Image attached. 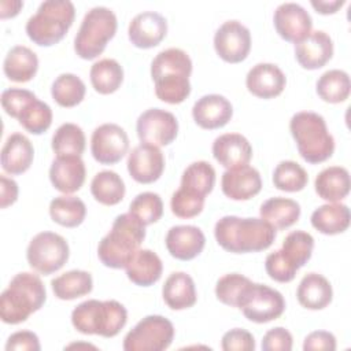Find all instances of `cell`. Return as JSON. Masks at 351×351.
Segmentation results:
<instances>
[{"mask_svg": "<svg viewBox=\"0 0 351 351\" xmlns=\"http://www.w3.org/2000/svg\"><path fill=\"white\" fill-rule=\"evenodd\" d=\"M165 243L173 258L191 261L203 251L206 245V236L197 226L177 225L169 229Z\"/></svg>", "mask_w": 351, "mask_h": 351, "instance_id": "19", "label": "cell"}, {"mask_svg": "<svg viewBox=\"0 0 351 351\" xmlns=\"http://www.w3.org/2000/svg\"><path fill=\"white\" fill-rule=\"evenodd\" d=\"M18 184L7 176H0V207L5 208L14 204L18 199Z\"/></svg>", "mask_w": 351, "mask_h": 351, "instance_id": "54", "label": "cell"}, {"mask_svg": "<svg viewBox=\"0 0 351 351\" xmlns=\"http://www.w3.org/2000/svg\"><path fill=\"white\" fill-rule=\"evenodd\" d=\"M221 347L223 351H254L255 339L248 330L234 328L222 336Z\"/></svg>", "mask_w": 351, "mask_h": 351, "instance_id": "50", "label": "cell"}, {"mask_svg": "<svg viewBox=\"0 0 351 351\" xmlns=\"http://www.w3.org/2000/svg\"><path fill=\"white\" fill-rule=\"evenodd\" d=\"M89 77L96 92L110 95L121 86L123 81V69L115 59L106 58L92 64Z\"/></svg>", "mask_w": 351, "mask_h": 351, "instance_id": "35", "label": "cell"}, {"mask_svg": "<svg viewBox=\"0 0 351 351\" xmlns=\"http://www.w3.org/2000/svg\"><path fill=\"white\" fill-rule=\"evenodd\" d=\"M204 199L206 197L203 196L178 188L171 196L170 207L173 214L178 218H193L202 213L204 207Z\"/></svg>", "mask_w": 351, "mask_h": 351, "instance_id": "47", "label": "cell"}, {"mask_svg": "<svg viewBox=\"0 0 351 351\" xmlns=\"http://www.w3.org/2000/svg\"><path fill=\"white\" fill-rule=\"evenodd\" d=\"M291 134L300 156L308 163H321L335 152V138L322 115L313 111L296 112L289 121Z\"/></svg>", "mask_w": 351, "mask_h": 351, "instance_id": "4", "label": "cell"}, {"mask_svg": "<svg viewBox=\"0 0 351 351\" xmlns=\"http://www.w3.org/2000/svg\"><path fill=\"white\" fill-rule=\"evenodd\" d=\"M261 218L271 223L276 229H287L295 225L300 217V204L288 197H270L262 203Z\"/></svg>", "mask_w": 351, "mask_h": 351, "instance_id": "32", "label": "cell"}, {"mask_svg": "<svg viewBox=\"0 0 351 351\" xmlns=\"http://www.w3.org/2000/svg\"><path fill=\"white\" fill-rule=\"evenodd\" d=\"M49 215L53 222L64 228H75L84 222L86 206L77 196H58L49 203Z\"/></svg>", "mask_w": 351, "mask_h": 351, "instance_id": "34", "label": "cell"}, {"mask_svg": "<svg viewBox=\"0 0 351 351\" xmlns=\"http://www.w3.org/2000/svg\"><path fill=\"white\" fill-rule=\"evenodd\" d=\"M174 339L173 324L162 315H147L123 339L125 351H162Z\"/></svg>", "mask_w": 351, "mask_h": 351, "instance_id": "9", "label": "cell"}, {"mask_svg": "<svg viewBox=\"0 0 351 351\" xmlns=\"http://www.w3.org/2000/svg\"><path fill=\"white\" fill-rule=\"evenodd\" d=\"M3 69L8 80L15 82H27L38 70V58L30 48L25 45H15L7 52Z\"/></svg>", "mask_w": 351, "mask_h": 351, "instance_id": "29", "label": "cell"}, {"mask_svg": "<svg viewBox=\"0 0 351 351\" xmlns=\"http://www.w3.org/2000/svg\"><path fill=\"white\" fill-rule=\"evenodd\" d=\"M163 170L165 156L159 147L141 143L128 156V171L140 184L155 182L160 178Z\"/></svg>", "mask_w": 351, "mask_h": 351, "instance_id": "15", "label": "cell"}, {"mask_svg": "<svg viewBox=\"0 0 351 351\" xmlns=\"http://www.w3.org/2000/svg\"><path fill=\"white\" fill-rule=\"evenodd\" d=\"M85 144L82 129L75 123L66 122L55 130L51 147L56 156H81L85 151Z\"/></svg>", "mask_w": 351, "mask_h": 351, "instance_id": "39", "label": "cell"}, {"mask_svg": "<svg viewBox=\"0 0 351 351\" xmlns=\"http://www.w3.org/2000/svg\"><path fill=\"white\" fill-rule=\"evenodd\" d=\"M233 115V107L230 101L218 93H210L202 96L192 108V117L195 122L208 130L223 128Z\"/></svg>", "mask_w": 351, "mask_h": 351, "instance_id": "21", "label": "cell"}, {"mask_svg": "<svg viewBox=\"0 0 351 351\" xmlns=\"http://www.w3.org/2000/svg\"><path fill=\"white\" fill-rule=\"evenodd\" d=\"M214 236L217 243L228 252H259L273 244L276 228L263 218L225 215L217 221Z\"/></svg>", "mask_w": 351, "mask_h": 351, "instance_id": "1", "label": "cell"}, {"mask_svg": "<svg viewBox=\"0 0 351 351\" xmlns=\"http://www.w3.org/2000/svg\"><path fill=\"white\" fill-rule=\"evenodd\" d=\"M117 26V16L110 8L103 5L90 8L85 14L74 38L75 53L85 60L97 58L115 36Z\"/></svg>", "mask_w": 351, "mask_h": 351, "instance_id": "7", "label": "cell"}, {"mask_svg": "<svg viewBox=\"0 0 351 351\" xmlns=\"http://www.w3.org/2000/svg\"><path fill=\"white\" fill-rule=\"evenodd\" d=\"M22 7H23V1H21V0H11V1L3 0L0 3V16L3 19L12 18L19 12V10Z\"/></svg>", "mask_w": 351, "mask_h": 351, "instance_id": "56", "label": "cell"}, {"mask_svg": "<svg viewBox=\"0 0 351 351\" xmlns=\"http://www.w3.org/2000/svg\"><path fill=\"white\" fill-rule=\"evenodd\" d=\"M313 248L314 237L310 233L304 230H293L284 239L281 251L292 265L300 269L311 258Z\"/></svg>", "mask_w": 351, "mask_h": 351, "instance_id": "42", "label": "cell"}, {"mask_svg": "<svg viewBox=\"0 0 351 351\" xmlns=\"http://www.w3.org/2000/svg\"><path fill=\"white\" fill-rule=\"evenodd\" d=\"M314 186L321 199L330 203L340 202L350 192V173L346 167L329 166L318 173Z\"/></svg>", "mask_w": 351, "mask_h": 351, "instance_id": "27", "label": "cell"}, {"mask_svg": "<svg viewBox=\"0 0 351 351\" xmlns=\"http://www.w3.org/2000/svg\"><path fill=\"white\" fill-rule=\"evenodd\" d=\"M55 296L60 300H73L90 293L93 280L89 271L70 270L51 281Z\"/></svg>", "mask_w": 351, "mask_h": 351, "instance_id": "33", "label": "cell"}, {"mask_svg": "<svg viewBox=\"0 0 351 351\" xmlns=\"http://www.w3.org/2000/svg\"><path fill=\"white\" fill-rule=\"evenodd\" d=\"M221 188L232 200H248L261 192L262 178L255 167L244 165L228 169L222 174Z\"/></svg>", "mask_w": 351, "mask_h": 351, "instance_id": "17", "label": "cell"}, {"mask_svg": "<svg viewBox=\"0 0 351 351\" xmlns=\"http://www.w3.org/2000/svg\"><path fill=\"white\" fill-rule=\"evenodd\" d=\"M215 185V170L211 163L197 160L191 163L182 173L180 188L206 197Z\"/></svg>", "mask_w": 351, "mask_h": 351, "instance_id": "38", "label": "cell"}, {"mask_svg": "<svg viewBox=\"0 0 351 351\" xmlns=\"http://www.w3.org/2000/svg\"><path fill=\"white\" fill-rule=\"evenodd\" d=\"M307 171L293 160L280 162L273 171V184L280 191L299 192L307 185Z\"/></svg>", "mask_w": 351, "mask_h": 351, "instance_id": "43", "label": "cell"}, {"mask_svg": "<svg viewBox=\"0 0 351 351\" xmlns=\"http://www.w3.org/2000/svg\"><path fill=\"white\" fill-rule=\"evenodd\" d=\"M304 351H335L336 350V337L328 330H314L306 336L303 343Z\"/></svg>", "mask_w": 351, "mask_h": 351, "instance_id": "53", "label": "cell"}, {"mask_svg": "<svg viewBox=\"0 0 351 351\" xmlns=\"http://www.w3.org/2000/svg\"><path fill=\"white\" fill-rule=\"evenodd\" d=\"M75 8L69 0L43 1L26 22L27 37L40 47L58 44L74 22Z\"/></svg>", "mask_w": 351, "mask_h": 351, "instance_id": "6", "label": "cell"}, {"mask_svg": "<svg viewBox=\"0 0 351 351\" xmlns=\"http://www.w3.org/2000/svg\"><path fill=\"white\" fill-rule=\"evenodd\" d=\"M38 336L30 330H19L12 333L5 344L7 351H40Z\"/></svg>", "mask_w": 351, "mask_h": 351, "instance_id": "52", "label": "cell"}, {"mask_svg": "<svg viewBox=\"0 0 351 351\" xmlns=\"http://www.w3.org/2000/svg\"><path fill=\"white\" fill-rule=\"evenodd\" d=\"M350 208L343 203H326L311 214V225L322 234H339L348 229Z\"/></svg>", "mask_w": 351, "mask_h": 351, "instance_id": "31", "label": "cell"}, {"mask_svg": "<svg viewBox=\"0 0 351 351\" xmlns=\"http://www.w3.org/2000/svg\"><path fill=\"white\" fill-rule=\"evenodd\" d=\"M276 32L289 43H299L306 38L313 27L310 14L298 3L280 4L273 15Z\"/></svg>", "mask_w": 351, "mask_h": 351, "instance_id": "14", "label": "cell"}, {"mask_svg": "<svg viewBox=\"0 0 351 351\" xmlns=\"http://www.w3.org/2000/svg\"><path fill=\"white\" fill-rule=\"evenodd\" d=\"M85 165L81 156H56L49 167V180L55 189L74 193L85 182Z\"/></svg>", "mask_w": 351, "mask_h": 351, "instance_id": "23", "label": "cell"}, {"mask_svg": "<svg viewBox=\"0 0 351 351\" xmlns=\"http://www.w3.org/2000/svg\"><path fill=\"white\" fill-rule=\"evenodd\" d=\"M333 56V41L322 30L310 32L302 41L295 44V58L307 70H317L325 66Z\"/></svg>", "mask_w": 351, "mask_h": 351, "instance_id": "18", "label": "cell"}, {"mask_svg": "<svg viewBox=\"0 0 351 351\" xmlns=\"http://www.w3.org/2000/svg\"><path fill=\"white\" fill-rule=\"evenodd\" d=\"M251 285L252 281L248 277L239 273H229L217 281L215 296L221 303L239 308Z\"/></svg>", "mask_w": 351, "mask_h": 351, "instance_id": "41", "label": "cell"}, {"mask_svg": "<svg viewBox=\"0 0 351 351\" xmlns=\"http://www.w3.org/2000/svg\"><path fill=\"white\" fill-rule=\"evenodd\" d=\"M90 192L99 203L104 206H114L123 199L126 188L121 176L111 170H103L93 177L90 182Z\"/></svg>", "mask_w": 351, "mask_h": 351, "instance_id": "37", "label": "cell"}, {"mask_svg": "<svg viewBox=\"0 0 351 351\" xmlns=\"http://www.w3.org/2000/svg\"><path fill=\"white\" fill-rule=\"evenodd\" d=\"M344 0H330V1H325V0H311V5L315 8L317 12L328 15V14H335L339 8H341L344 5Z\"/></svg>", "mask_w": 351, "mask_h": 351, "instance_id": "55", "label": "cell"}, {"mask_svg": "<svg viewBox=\"0 0 351 351\" xmlns=\"http://www.w3.org/2000/svg\"><path fill=\"white\" fill-rule=\"evenodd\" d=\"M34 148L30 140L22 133H12L5 140L1 149V167L11 176H18L29 170L33 163Z\"/></svg>", "mask_w": 351, "mask_h": 351, "instance_id": "24", "label": "cell"}, {"mask_svg": "<svg viewBox=\"0 0 351 351\" xmlns=\"http://www.w3.org/2000/svg\"><path fill=\"white\" fill-rule=\"evenodd\" d=\"M16 119L29 133L43 134L52 123V110L47 103L36 97L21 111Z\"/></svg>", "mask_w": 351, "mask_h": 351, "instance_id": "44", "label": "cell"}, {"mask_svg": "<svg viewBox=\"0 0 351 351\" xmlns=\"http://www.w3.org/2000/svg\"><path fill=\"white\" fill-rule=\"evenodd\" d=\"M154 82L156 97L169 104H180L191 93L188 77H162Z\"/></svg>", "mask_w": 351, "mask_h": 351, "instance_id": "46", "label": "cell"}, {"mask_svg": "<svg viewBox=\"0 0 351 351\" xmlns=\"http://www.w3.org/2000/svg\"><path fill=\"white\" fill-rule=\"evenodd\" d=\"M239 308L247 319L265 324L277 319L284 313L285 300L277 289L252 282Z\"/></svg>", "mask_w": 351, "mask_h": 351, "instance_id": "10", "label": "cell"}, {"mask_svg": "<svg viewBox=\"0 0 351 351\" xmlns=\"http://www.w3.org/2000/svg\"><path fill=\"white\" fill-rule=\"evenodd\" d=\"M70 248L66 239L53 232H40L29 243L26 258L32 269L49 276L60 270L67 262Z\"/></svg>", "mask_w": 351, "mask_h": 351, "instance_id": "8", "label": "cell"}, {"mask_svg": "<svg viewBox=\"0 0 351 351\" xmlns=\"http://www.w3.org/2000/svg\"><path fill=\"white\" fill-rule=\"evenodd\" d=\"M163 265L160 258L151 250L140 248L126 266L128 278L138 287H149L162 277Z\"/></svg>", "mask_w": 351, "mask_h": 351, "instance_id": "28", "label": "cell"}, {"mask_svg": "<svg viewBox=\"0 0 351 351\" xmlns=\"http://www.w3.org/2000/svg\"><path fill=\"white\" fill-rule=\"evenodd\" d=\"M245 85L248 92L254 96L273 99L282 93L287 85V78L277 64L258 63L248 71Z\"/></svg>", "mask_w": 351, "mask_h": 351, "instance_id": "20", "label": "cell"}, {"mask_svg": "<svg viewBox=\"0 0 351 351\" xmlns=\"http://www.w3.org/2000/svg\"><path fill=\"white\" fill-rule=\"evenodd\" d=\"M37 96L27 90V89H21V88H10L3 90L1 93V106L4 108V111L12 117V118H18L21 111L32 101L34 100Z\"/></svg>", "mask_w": 351, "mask_h": 351, "instance_id": "49", "label": "cell"}, {"mask_svg": "<svg viewBox=\"0 0 351 351\" xmlns=\"http://www.w3.org/2000/svg\"><path fill=\"white\" fill-rule=\"evenodd\" d=\"M167 33V21L156 11L137 14L129 23L128 36L130 43L141 49L156 47Z\"/></svg>", "mask_w": 351, "mask_h": 351, "instance_id": "16", "label": "cell"}, {"mask_svg": "<svg viewBox=\"0 0 351 351\" xmlns=\"http://www.w3.org/2000/svg\"><path fill=\"white\" fill-rule=\"evenodd\" d=\"M298 302L308 310H322L330 304L333 289L328 278L318 273L306 274L296 291Z\"/></svg>", "mask_w": 351, "mask_h": 351, "instance_id": "26", "label": "cell"}, {"mask_svg": "<svg viewBox=\"0 0 351 351\" xmlns=\"http://www.w3.org/2000/svg\"><path fill=\"white\" fill-rule=\"evenodd\" d=\"M214 48L218 56L228 63H240L251 49V33L239 21L223 22L214 34Z\"/></svg>", "mask_w": 351, "mask_h": 351, "instance_id": "12", "label": "cell"}, {"mask_svg": "<svg viewBox=\"0 0 351 351\" xmlns=\"http://www.w3.org/2000/svg\"><path fill=\"white\" fill-rule=\"evenodd\" d=\"M265 269L269 277L278 282H289L295 278L296 271L299 270L295 265H292L281 250H277L266 256Z\"/></svg>", "mask_w": 351, "mask_h": 351, "instance_id": "48", "label": "cell"}, {"mask_svg": "<svg viewBox=\"0 0 351 351\" xmlns=\"http://www.w3.org/2000/svg\"><path fill=\"white\" fill-rule=\"evenodd\" d=\"M162 296L171 310L192 307L197 300L193 278L184 271L171 273L163 284Z\"/></svg>", "mask_w": 351, "mask_h": 351, "instance_id": "25", "label": "cell"}, {"mask_svg": "<svg viewBox=\"0 0 351 351\" xmlns=\"http://www.w3.org/2000/svg\"><path fill=\"white\" fill-rule=\"evenodd\" d=\"M315 90L317 95L326 103H341L350 96V75L344 70H328L318 78Z\"/></svg>", "mask_w": 351, "mask_h": 351, "instance_id": "36", "label": "cell"}, {"mask_svg": "<svg viewBox=\"0 0 351 351\" xmlns=\"http://www.w3.org/2000/svg\"><path fill=\"white\" fill-rule=\"evenodd\" d=\"M128 322V310L117 300L89 299L71 313L73 326L82 335L114 337Z\"/></svg>", "mask_w": 351, "mask_h": 351, "instance_id": "5", "label": "cell"}, {"mask_svg": "<svg viewBox=\"0 0 351 351\" xmlns=\"http://www.w3.org/2000/svg\"><path fill=\"white\" fill-rule=\"evenodd\" d=\"M86 86L84 81L73 73H63L55 78L51 88L53 100L62 107H74L85 97Z\"/></svg>", "mask_w": 351, "mask_h": 351, "instance_id": "40", "label": "cell"}, {"mask_svg": "<svg viewBox=\"0 0 351 351\" xmlns=\"http://www.w3.org/2000/svg\"><path fill=\"white\" fill-rule=\"evenodd\" d=\"M145 239V225L130 213L118 215L111 230L100 240L97 255L111 269H126Z\"/></svg>", "mask_w": 351, "mask_h": 351, "instance_id": "2", "label": "cell"}, {"mask_svg": "<svg viewBox=\"0 0 351 351\" xmlns=\"http://www.w3.org/2000/svg\"><path fill=\"white\" fill-rule=\"evenodd\" d=\"M129 213L147 226L160 219L163 215V202L158 193L143 192L130 202Z\"/></svg>", "mask_w": 351, "mask_h": 351, "instance_id": "45", "label": "cell"}, {"mask_svg": "<svg viewBox=\"0 0 351 351\" xmlns=\"http://www.w3.org/2000/svg\"><path fill=\"white\" fill-rule=\"evenodd\" d=\"M47 299V291L37 274L18 273L0 296V318L4 324L25 322L38 311Z\"/></svg>", "mask_w": 351, "mask_h": 351, "instance_id": "3", "label": "cell"}, {"mask_svg": "<svg viewBox=\"0 0 351 351\" xmlns=\"http://www.w3.org/2000/svg\"><path fill=\"white\" fill-rule=\"evenodd\" d=\"M213 155L219 165L226 169H233L250 163L252 147L243 134L225 133L214 140Z\"/></svg>", "mask_w": 351, "mask_h": 351, "instance_id": "22", "label": "cell"}, {"mask_svg": "<svg viewBox=\"0 0 351 351\" xmlns=\"http://www.w3.org/2000/svg\"><path fill=\"white\" fill-rule=\"evenodd\" d=\"M192 73V60L189 55L180 48H167L160 51L151 63V77H188Z\"/></svg>", "mask_w": 351, "mask_h": 351, "instance_id": "30", "label": "cell"}, {"mask_svg": "<svg viewBox=\"0 0 351 351\" xmlns=\"http://www.w3.org/2000/svg\"><path fill=\"white\" fill-rule=\"evenodd\" d=\"M293 339L289 330L282 326L267 330L262 339L263 351H291Z\"/></svg>", "mask_w": 351, "mask_h": 351, "instance_id": "51", "label": "cell"}, {"mask_svg": "<svg viewBox=\"0 0 351 351\" xmlns=\"http://www.w3.org/2000/svg\"><path fill=\"white\" fill-rule=\"evenodd\" d=\"M136 132L141 143L163 147L173 143L178 133V121L170 111L149 108L140 114Z\"/></svg>", "mask_w": 351, "mask_h": 351, "instance_id": "11", "label": "cell"}, {"mask_svg": "<svg viewBox=\"0 0 351 351\" xmlns=\"http://www.w3.org/2000/svg\"><path fill=\"white\" fill-rule=\"evenodd\" d=\"M129 149V137L117 123L97 126L90 138V152L95 160L101 165L118 163Z\"/></svg>", "mask_w": 351, "mask_h": 351, "instance_id": "13", "label": "cell"}]
</instances>
